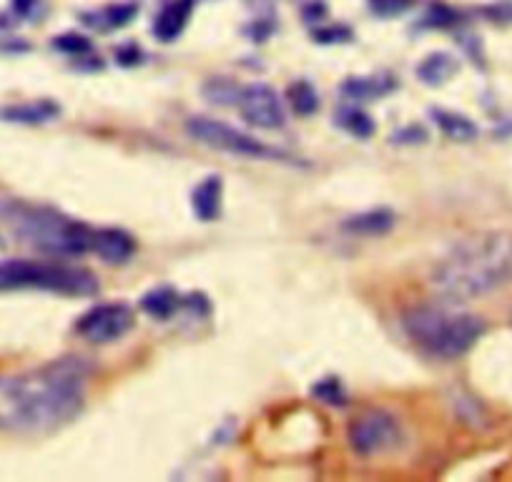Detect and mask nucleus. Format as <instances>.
Here are the masks:
<instances>
[{"label":"nucleus","mask_w":512,"mask_h":482,"mask_svg":"<svg viewBox=\"0 0 512 482\" xmlns=\"http://www.w3.org/2000/svg\"><path fill=\"white\" fill-rule=\"evenodd\" d=\"M88 367L78 357H63L38 370L0 375V432H48L66 425L83 410Z\"/></svg>","instance_id":"1"},{"label":"nucleus","mask_w":512,"mask_h":482,"mask_svg":"<svg viewBox=\"0 0 512 482\" xmlns=\"http://www.w3.org/2000/svg\"><path fill=\"white\" fill-rule=\"evenodd\" d=\"M512 279V236L480 231L457 241L432 272V287L450 304L470 302Z\"/></svg>","instance_id":"2"},{"label":"nucleus","mask_w":512,"mask_h":482,"mask_svg":"<svg viewBox=\"0 0 512 482\" xmlns=\"http://www.w3.org/2000/svg\"><path fill=\"white\" fill-rule=\"evenodd\" d=\"M0 224L21 244L48 257H81L91 249V229L48 206L6 201L0 204Z\"/></svg>","instance_id":"3"},{"label":"nucleus","mask_w":512,"mask_h":482,"mask_svg":"<svg viewBox=\"0 0 512 482\" xmlns=\"http://www.w3.org/2000/svg\"><path fill=\"white\" fill-rule=\"evenodd\" d=\"M407 337L437 359H457L470 352L485 332V324L475 314L460 312L447 304H420L402 314Z\"/></svg>","instance_id":"4"},{"label":"nucleus","mask_w":512,"mask_h":482,"mask_svg":"<svg viewBox=\"0 0 512 482\" xmlns=\"http://www.w3.org/2000/svg\"><path fill=\"white\" fill-rule=\"evenodd\" d=\"M13 289H38V292L68 294V297H88L98 289L96 277L81 267L61 262H28L11 259L0 262V292Z\"/></svg>","instance_id":"5"},{"label":"nucleus","mask_w":512,"mask_h":482,"mask_svg":"<svg viewBox=\"0 0 512 482\" xmlns=\"http://www.w3.org/2000/svg\"><path fill=\"white\" fill-rule=\"evenodd\" d=\"M186 134L194 141H199L201 146L224 151V154L246 156V159H274V156H282L279 151L264 146L262 141H256L254 136L231 129V126L206 116L189 118V121H186Z\"/></svg>","instance_id":"6"},{"label":"nucleus","mask_w":512,"mask_h":482,"mask_svg":"<svg viewBox=\"0 0 512 482\" xmlns=\"http://www.w3.org/2000/svg\"><path fill=\"white\" fill-rule=\"evenodd\" d=\"M402 440L400 422L384 410H369L349 425V445L357 455L372 457L395 450Z\"/></svg>","instance_id":"7"},{"label":"nucleus","mask_w":512,"mask_h":482,"mask_svg":"<svg viewBox=\"0 0 512 482\" xmlns=\"http://www.w3.org/2000/svg\"><path fill=\"white\" fill-rule=\"evenodd\" d=\"M134 327V309L123 302L96 304L76 322V332L91 344H111Z\"/></svg>","instance_id":"8"},{"label":"nucleus","mask_w":512,"mask_h":482,"mask_svg":"<svg viewBox=\"0 0 512 482\" xmlns=\"http://www.w3.org/2000/svg\"><path fill=\"white\" fill-rule=\"evenodd\" d=\"M236 106H239L241 118L249 126L264 131H277L284 126V106L277 93L269 86L254 83L236 93Z\"/></svg>","instance_id":"9"},{"label":"nucleus","mask_w":512,"mask_h":482,"mask_svg":"<svg viewBox=\"0 0 512 482\" xmlns=\"http://www.w3.org/2000/svg\"><path fill=\"white\" fill-rule=\"evenodd\" d=\"M91 252L108 264H126L134 257L136 241L121 229H96L91 231Z\"/></svg>","instance_id":"10"},{"label":"nucleus","mask_w":512,"mask_h":482,"mask_svg":"<svg viewBox=\"0 0 512 482\" xmlns=\"http://www.w3.org/2000/svg\"><path fill=\"white\" fill-rule=\"evenodd\" d=\"M194 6H196V0H171L169 6L159 13L154 28H151L154 36L164 43L176 41V38L184 33L191 13H194Z\"/></svg>","instance_id":"11"},{"label":"nucleus","mask_w":512,"mask_h":482,"mask_svg":"<svg viewBox=\"0 0 512 482\" xmlns=\"http://www.w3.org/2000/svg\"><path fill=\"white\" fill-rule=\"evenodd\" d=\"M61 113V108L56 106L48 98H41V101H26V103H13V106L3 108L0 111V118L8 121V124H23V126H38L48 124L53 118Z\"/></svg>","instance_id":"12"},{"label":"nucleus","mask_w":512,"mask_h":482,"mask_svg":"<svg viewBox=\"0 0 512 482\" xmlns=\"http://www.w3.org/2000/svg\"><path fill=\"white\" fill-rule=\"evenodd\" d=\"M224 201V184L219 176H206L191 194V209L201 221H216L221 216Z\"/></svg>","instance_id":"13"},{"label":"nucleus","mask_w":512,"mask_h":482,"mask_svg":"<svg viewBox=\"0 0 512 482\" xmlns=\"http://www.w3.org/2000/svg\"><path fill=\"white\" fill-rule=\"evenodd\" d=\"M392 226H395V216L384 209L364 211V214H357L352 216V219L344 221V231H349V234H362V236L387 234Z\"/></svg>","instance_id":"14"},{"label":"nucleus","mask_w":512,"mask_h":482,"mask_svg":"<svg viewBox=\"0 0 512 482\" xmlns=\"http://www.w3.org/2000/svg\"><path fill=\"white\" fill-rule=\"evenodd\" d=\"M432 118H435V124L440 126L442 134L452 141H475L477 139V126L472 124L470 118L462 116V113L455 111H432Z\"/></svg>","instance_id":"15"},{"label":"nucleus","mask_w":512,"mask_h":482,"mask_svg":"<svg viewBox=\"0 0 512 482\" xmlns=\"http://www.w3.org/2000/svg\"><path fill=\"white\" fill-rule=\"evenodd\" d=\"M141 307L151 314L154 319H169L176 309L181 307V297L169 287L151 289L144 299H141Z\"/></svg>","instance_id":"16"},{"label":"nucleus","mask_w":512,"mask_h":482,"mask_svg":"<svg viewBox=\"0 0 512 482\" xmlns=\"http://www.w3.org/2000/svg\"><path fill=\"white\" fill-rule=\"evenodd\" d=\"M455 68V58L447 56V53H437V56L427 58V61L417 68V73H420L427 83H442L455 73Z\"/></svg>","instance_id":"17"},{"label":"nucleus","mask_w":512,"mask_h":482,"mask_svg":"<svg viewBox=\"0 0 512 482\" xmlns=\"http://www.w3.org/2000/svg\"><path fill=\"white\" fill-rule=\"evenodd\" d=\"M339 124H342L349 134L357 136V139H367V136H372V131H374L372 118H369L367 113L357 106L344 108V111L339 113Z\"/></svg>","instance_id":"18"},{"label":"nucleus","mask_w":512,"mask_h":482,"mask_svg":"<svg viewBox=\"0 0 512 482\" xmlns=\"http://www.w3.org/2000/svg\"><path fill=\"white\" fill-rule=\"evenodd\" d=\"M289 101H292L294 111L299 116H312L319 108V96L307 81H297L292 88H289Z\"/></svg>","instance_id":"19"},{"label":"nucleus","mask_w":512,"mask_h":482,"mask_svg":"<svg viewBox=\"0 0 512 482\" xmlns=\"http://www.w3.org/2000/svg\"><path fill=\"white\" fill-rule=\"evenodd\" d=\"M342 91L352 101H364V98L382 96V93L390 91V86H382V81H374V78H349Z\"/></svg>","instance_id":"20"},{"label":"nucleus","mask_w":512,"mask_h":482,"mask_svg":"<svg viewBox=\"0 0 512 482\" xmlns=\"http://www.w3.org/2000/svg\"><path fill=\"white\" fill-rule=\"evenodd\" d=\"M312 395L324 405H344V387L339 380H319L312 387Z\"/></svg>","instance_id":"21"},{"label":"nucleus","mask_w":512,"mask_h":482,"mask_svg":"<svg viewBox=\"0 0 512 482\" xmlns=\"http://www.w3.org/2000/svg\"><path fill=\"white\" fill-rule=\"evenodd\" d=\"M136 13H139V3H123V6L108 8V11L103 13V18L108 21V28H123L131 23V18H134Z\"/></svg>","instance_id":"22"},{"label":"nucleus","mask_w":512,"mask_h":482,"mask_svg":"<svg viewBox=\"0 0 512 482\" xmlns=\"http://www.w3.org/2000/svg\"><path fill=\"white\" fill-rule=\"evenodd\" d=\"M412 0H369V8H372L374 16L379 18H395L410 8Z\"/></svg>","instance_id":"23"},{"label":"nucleus","mask_w":512,"mask_h":482,"mask_svg":"<svg viewBox=\"0 0 512 482\" xmlns=\"http://www.w3.org/2000/svg\"><path fill=\"white\" fill-rule=\"evenodd\" d=\"M53 46L63 53H76V56L78 53L88 51V41L81 36H61V38H56V43H53Z\"/></svg>","instance_id":"24"},{"label":"nucleus","mask_w":512,"mask_h":482,"mask_svg":"<svg viewBox=\"0 0 512 482\" xmlns=\"http://www.w3.org/2000/svg\"><path fill=\"white\" fill-rule=\"evenodd\" d=\"M38 0H13V11L18 13V16H28V13L36 8Z\"/></svg>","instance_id":"25"}]
</instances>
